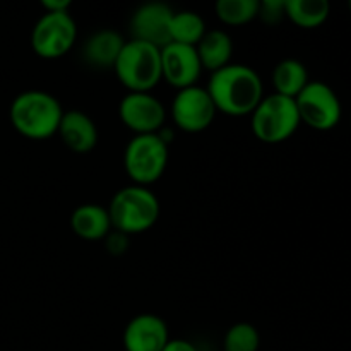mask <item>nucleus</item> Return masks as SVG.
Segmentation results:
<instances>
[{"label": "nucleus", "mask_w": 351, "mask_h": 351, "mask_svg": "<svg viewBox=\"0 0 351 351\" xmlns=\"http://www.w3.org/2000/svg\"><path fill=\"white\" fill-rule=\"evenodd\" d=\"M206 89L216 110L230 117L250 115L266 96L261 75L243 64H228L211 72Z\"/></svg>", "instance_id": "nucleus-1"}, {"label": "nucleus", "mask_w": 351, "mask_h": 351, "mask_svg": "<svg viewBox=\"0 0 351 351\" xmlns=\"http://www.w3.org/2000/svg\"><path fill=\"white\" fill-rule=\"evenodd\" d=\"M65 110L51 93L29 89L14 98L9 119L14 129L31 141H47L55 136Z\"/></svg>", "instance_id": "nucleus-2"}, {"label": "nucleus", "mask_w": 351, "mask_h": 351, "mask_svg": "<svg viewBox=\"0 0 351 351\" xmlns=\"http://www.w3.org/2000/svg\"><path fill=\"white\" fill-rule=\"evenodd\" d=\"M108 209L113 230L129 237L147 232L156 225L161 206L156 194L149 187L130 184L115 192Z\"/></svg>", "instance_id": "nucleus-3"}, {"label": "nucleus", "mask_w": 351, "mask_h": 351, "mask_svg": "<svg viewBox=\"0 0 351 351\" xmlns=\"http://www.w3.org/2000/svg\"><path fill=\"white\" fill-rule=\"evenodd\" d=\"M113 72L129 93H151L161 81V48L139 40L125 41Z\"/></svg>", "instance_id": "nucleus-4"}, {"label": "nucleus", "mask_w": 351, "mask_h": 351, "mask_svg": "<svg viewBox=\"0 0 351 351\" xmlns=\"http://www.w3.org/2000/svg\"><path fill=\"white\" fill-rule=\"evenodd\" d=\"M300 123L295 99L276 93L264 96L263 101L250 113L252 134L266 144L285 143L297 132Z\"/></svg>", "instance_id": "nucleus-5"}, {"label": "nucleus", "mask_w": 351, "mask_h": 351, "mask_svg": "<svg viewBox=\"0 0 351 351\" xmlns=\"http://www.w3.org/2000/svg\"><path fill=\"white\" fill-rule=\"evenodd\" d=\"M168 146L156 134H141L129 141L123 151V168L132 184H156L168 167Z\"/></svg>", "instance_id": "nucleus-6"}, {"label": "nucleus", "mask_w": 351, "mask_h": 351, "mask_svg": "<svg viewBox=\"0 0 351 351\" xmlns=\"http://www.w3.org/2000/svg\"><path fill=\"white\" fill-rule=\"evenodd\" d=\"M77 40V26L69 12H47L38 19L31 33V48L45 60H55L74 47Z\"/></svg>", "instance_id": "nucleus-7"}, {"label": "nucleus", "mask_w": 351, "mask_h": 351, "mask_svg": "<svg viewBox=\"0 0 351 351\" xmlns=\"http://www.w3.org/2000/svg\"><path fill=\"white\" fill-rule=\"evenodd\" d=\"M300 122L315 130H331L341 120V101L331 86L311 81L295 98Z\"/></svg>", "instance_id": "nucleus-8"}, {"label": "nucleus", "mask_w": 351, "mask_h": 351, "mask_svg": "<svg viewBox=\"0 0 351 351\" xmlns=\"http://www.w3.org/2000/svg\"><path fill=\"white\" fill-rule=\"evenodd\" d=\"M218 113L208 89L199 84L178 89L170 106V115L175 125L189 134H197L208 129Z\"/></svg>", "instance_id": "nucleus-9"}, {"label": "nucleus", "mask_w": 351, "mask_h": 351, "mask_svg": "<svg viewBox=\"0 0 351 351\" xmlns=\"http://www.w3.org/2000/svg\"><path fill=\"white\" fill-rule=\"evenodd\" d=\"M119 117L134 136L156 134L167 125V108L151 93H127L119 103Z\"/></svg>", "instance_id": "nucleus-10"}, {"label": "nucleus", "mask_w": 351, "mask_h": 351, "mask_svg": "<svg viewBox=\"0 0 351 351\" xmlns=\"http://www.w3.org/2000/svg\"><path fill=\"white\" fill-rule=\"evenodd\" d=\"M201 72L202 65L195 47L171 41L161 48V81L177 91L197 84Z\"/></svg>", "instance_id": "nucleus-11"}, {"label": "nucleus", "mask_w": 351, "mask_h": 351, "mask_svg": "<svg viewBox=\"0 0 351 351\" xmlns=\"http://www.w3.org/2000/svg\"><path fill=\"white\" fill-rule=\"evenodd\" d=\"M173 10L163 2H147L134 12L130 19L132 40L163 48L171 43L170 26Z\"/></svg>", "instance_id": "nucleus-12"}, {"label": "nucleus", "mask_w": 351, "mask_h": 351, "mask_svg": "<svg viewBox=\"0 0 351 351\" xmlns=\"http://www.w3.org/2000/svg\"><path fill=\"white\" fill-rule=\"evenodd\" d=\"M170 341L167 322L154 314H141L130 319L123 331L125 351H163Z\"/></svg>", "instance_id": "nucleus-13"}, {"label": "nucleus", "mask_w": 351, "mask_h": 351, "mask_svg": "<svg viewBox=\"0 0 351 351\" xmlns=\"http://www.w3.org/2000/svg\"><path fill=\"white\" fill-rule=\"evenodd\" d=\"M57 134L65 147L75 154L91 153L98 144V127L95 120L81 110L64 112Z\"/></svg>", "instance_id": "nucleus-14"}, {"label": "nucleus", "mask_w": 351, "mask_h": 351, "mask_svg": "<svg viewBox=\"0 0 351 351\" xmlns=\"http://www.w3.org/2000/svg\"><path fill=\"white\" fill-rule=\"evenodd\" d=\"M71 228L75 237L88 242H98L105 240L113 230L112 219H110L108 209L101 204L88 202L74 209L71 215Z\"/></svg>", "instance_id": "nucleus-15"}, {"label": "nucleus", "mask_w": 351, "mask_h": 351, "mask_svg": "<svg viewBox=\"0 0 351 351\" xmlns=\"http://www.w3.org/2000/svg\"><path fill=\"white\" fill-rule=\"evenodd\" d=\"M123 45H125V40L122 34L113 29H101L86 40L82 57L89 67L101 69V71L112 69L113 71Z\"/></svg>", "instance_id": "nucleus-16"}, {"label": "nucleus", "mask_w": 351, "mask_h": 351, "mask_svg": "<svg viewBox=\"0 0 351 351\" xmlns=\"http://www.w3.org/2000/svg\"><path fill=\"white\" fill-rule=\"evenodd\" d=\"M195 50L202 69L209 72H216L232 64L233 41L230 34L221 29L206 31L202 40L195 45Z\"/></svg>", "instance_id": "nucleus-17"}, {"label": "nucleus", "mask_w": 351, "mask_h": 351, "mask_svg": "<svg viewBox=\"0 0 351 351\" xmlns=\"http://www.w3.org/2000/svg\"><path fill=\"white\" fill-rule=\"evenodd\" d=\"M308 82L307 67L295 58H285L273 71L274 93L287 98H297Z\"/></svg>", "instance_id": "nucleus-18"}, {"label": "nucleus", "mask_w": 351, "mask_h": 351, "mask_svg": "<svg viewBox=\"0 0 351 351\" xmlns=\"http://www.w3.org/2000/svg\"><path fill=\"white\" fill-rule=\"evenodd\" d=\"M331 12L329 0H288L285 16L298 27L314 29L328 21Z\"/></svg>", "instance_id": "nucleus-19"}, {"label": "nucleus", "mask_w": 351, "mask_h": 351, "mask_svg": "<svg viewBox=\"0 0 351 351\" xmlns=\"http://www.w3.org/2000/svg\"><path fill=\"white\" fill-rule=\"evenodd\" d=\"M206 31L208 29H206L204 19L197 12H192V10L173 12L170 26V38L173 43L195 47L202 40Z\"/></svg>", "instance_id": "nucleus-20"}, {"label": "nucleus", "mask_w": 351, "mask_h": 351, "mask_svg": "<svg viewBox=\"0 0 351 351\" xmlns=\"http://www.w3.org/2000/svg\"><path fill=\"white\" fill-rule=\"evenodd\" d=\"M215 10L226 26H245L259 16V0H216Z\"/></svg>", "instance_id": "nucleus-21"}, {"label": "nucleus", "mask_w": 351, "mask_h": 351, "mask_svg": "<svg viewBox=\"0 0 351 351\" xmlns=\"http://www.w3.org/2000/svg\"><path fill=\"white\" fill-rule=\"evenodd\" d=\"M261 335L250 322H237L223 338V351H259Z\"/></svg>", "instance_id": "nucleus-22"}, {"label": "nucleus", "mask_w": 351, "mask_h": 351, "mask_svg": "<svg viewBox=\"0 0 351 351\" xmlns=\"http://www.w3.org/2000/svg\"><path fill=\"white\" fill-rule=\"evenodd\" d=\"M288 0H259V16L267 24L280 23L285 17Z\"/></svg>", "instance_id": "nucleus-23"}, {"label": "nucleus", "mask_w": 351, "mask_h": 351, "mask_svg": "<svg viewBox=\"0 0 351 351\" xmlns=\"http://www.w3.org/2000/svg\"><path fill=\"white\" fill-rule=\"evenodd\" d=\"M129 239L130 237L127 233L119 232V230H112L108 235L105 237V249L108 250L112 256H122L129 249Z\"/></svg>", "instance_id": "nucleus-24"}, {"label": "nucleus", "mask_w": 351, "mask_h": 351, "mask_svg": "<svg viewBox=\"0 0 351 351\" xmlns=\"http://www.w3.org/2000/svg\"><path fill=\"white\" fill-rule=\"evenodd\" d=\"M47 12H67L72 0H40Z\"/></svg>", "instance_id": "nucleus-25"}, {"label": "nucleus", "mask_w": 351, "mask_h": 351, "mask_svg": "<svg viewBox=\"0 0 351 351\" xmlns=\"http://www.w3.org/2000/svg\"><path fill=\"white\" fill-rule=\"evenodd\" d=\"M163 351H199L195 348L194 345H192L191 341H187V339H170V341L167 343V346H165Z\"/></svg>", "instance_id": "nucleus-26"}, {"label": "nucleus", "mask_w": 351, "mask_h": 351, "mask_svg": "<svg viewBox=\"0 0 351 351\" xmlns=\"http://www.w3.org/2000/svg\"><path fill=\"white\" fill-rule=\"evenodd\" d=\"M348 7H350V10H351V0H348Z\"/></svg>", "instance_id": "nucleus-27"}]
</instances>
